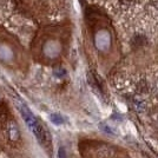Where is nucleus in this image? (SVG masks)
<instances>
[{
    "label": "nucleus",
    "mask_w": 158,
    "mask_h": 158,
    "mask_svg": "<svg viewBox=\"0 0 158 158\" xmlns=\"http://www.w3.org/2000/svg\"><path fill=\"white\" fill-rule=\"evenodd\" d=\"M58 158H66V151L64 148H60L58 151Z\"/></svg>",
    "instance_id": "obj_4"
},
{
    "label": "nucleus",
    "mask_w": 158,
    "mask_h": 158,
    "mask_svg": "<svg viewBox=\"0 0 158 158\" xmlns=\"http://www.w3.org/2000/svg\"><path fill=\"white\" fill-rule=\"evenodd\" d=\"M50 120L52 122L53 124H56V125H60V124L64 123V118L60 116L59 113H52L50 116Z\"/></svg>",
    "instance_id": "obj_3"
},
{
    "label": "nucleus",
    "mask_w": 158,
    "mask_h": 158,
    "mask_svg": "<svg viewBox=\"0 0 158 158\" xmlns=\"http://www.w3.org/2000/svg\"><path fill=\"white\" fill-rule=\"evenodd\" d=\"M56 74H58V77H61L63 74H65L64 71H56Z\"/></svg>",
    "instance_id": "obj_5"
},
{
    "label": "nucleus",
    "mask_w": 158,
    "mask_h": 158,
    "mask_svg": "<svg viewBox=\"0 0 158 158\" xmlns=\"http://www.w3.org/2000/svg\"><path fill=\"white\" fill-rule=\"evenodd\" d=\"M12 57H13V52L11 51L10 47L0 45V59L4 61H8L10 59H12Z\"/></svg>",
    "instance_id": "obj_2"
},
{
    "label": "nucleus",
    "mask_w": 158,
    "mask_h": 158,
    "mask_svg": "<svg viewBox=\"0 0 158 158\" xmlns=\"http://www.w3.org/2000/svg\"><path fill=\"white\" fill-rule=\"evenodd\" d=\"M20 113H21V117L24 119V122L26 123V125L31 129V131L33 132V135L35 136L37 140H38L41 145L46 144L47 132L45 131V129L43 127V125L37 120L35 116L31 112V110H30L28 107H26L25 105H21L20 106Z\"/></svg>",
    "instance_id": "obj_1"
}]
</instances>
